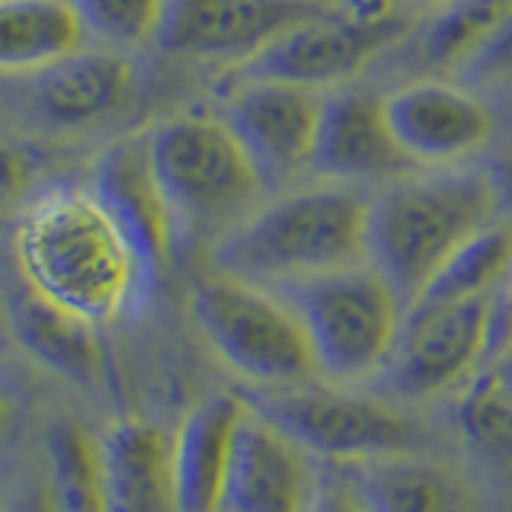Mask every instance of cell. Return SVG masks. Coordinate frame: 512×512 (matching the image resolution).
Masks as SVG:
<instances>
[{"label": "cell", "instance_id": "obj_33", "mask_svg": "<svg viewBox=\"0 0 512 512\" xmlns=\"http://www.w3.org/2000/svg\"><path fill=\"white\" fill-rule=\"evenodd\" d=\"M20 512H52V503H48V493H36Z\"/></svg>", "mask_w": 512, "mask_h": 512}, {"label": "cell", "instance_id": "obj_32", "mask_svg": "<svg viewBox=\"0 0 512 512\" xmlns=\"http://www.w3.org/2000/svg\"><path fill=\"white\" fill-rule=\"evenodd\" d=\"M10 429H13V397L0 388V445L10 436Z\"/></svg>", "mask_w": 512, "mask_h": 512}, {"label": "cell", "instance_id": "obj_37", "mask_svg": "<svg viewBox=\"0 0 512 512\" xmlns=\"http://www.w3.org/2000/svg\"><path fill=\"white\" fill-rule=\"evenodd\" d=\"M0 320H4V304H0Z\"/></svg>", "mask_w": 512, "mask_h": 512}, {"label": "cell", "instance_id": "obj_3", "mask_svg": "<svg viewBox=\"0 0 512 512\" xmlns=\"http://www.w3.org/2000/svg\"><path fill=\"white\" fill-rule=\"evenodd\" d=\"M500 218V202L484 164L426 167L372 192L368 260L407 308L464 240Z\"/></svg>", "mask_w": 512, "mask_h": 512}, {"label": "cell", "instance_id": "obj_21", "mask_svg": "<svg viewBox=\"0 0 512 512\" xmlns=\"http://www.w3.org/2000/svg\"><path fill=\"white\" fill-rule=\"evenodd\" d=\"M84 36L71 0H0V74H42L80 52Z\"/></svg>", "mask_w": 512, "mask_h": 512}, {"label": "cell", "instance_id": "obj_7", "mask_svg": "<svg viewBox=\"0 0 512 512\" xmlns=\"http://www.w3.org/2000/svg\"><path fill=\"white\" fill-rule=\"evenodd\" d=\"M244 397L324 464L352 468L429 448V432L416 410L397 404L378 388L317 378L295 388L250 391Z\"/></svg>", "mask_w": 512, "mask_h": 512}, {"label": "cell", "instance_id": "obj_22", "mask_svg": "<svg viewBox=\"0 0 512 512\" xmlns=\"http://www.w3.org/2000/svg\"><path fill=\"white\" fill-rule=\"evenodd\" d=\"M452 426L474 468L512 487V388L493 368L484 365L455 394Z\"/></svg>", "mask_w": 512, "mask_h": 512}, {"label": "cell", "instance_id": "obj_4", "mask_svg": "<svg viewBox=\"0 0 512 512\" xmlns=\"http://www.w3.org/2000/svg\"><path fill=\"white\" fill-rule=\"evenodd\" d=\"M148 154L170 208L176 244L196 237H224L266 199L244 144L221 116L186 112L154 125Z\"/></svg>", "mask_w": 512, "mask_h": 512}, {"label": "cell", "instance_id": "obj_24", "mask_svg": "<svg viewBox=\"0 0 512 512\" xmlns=\"http://www.w3.org/2000/svg\"><path fill=\"white\" fill-rule=\"evenodd\" d=\"M48 503L52 512H109L100 436L77 420L48 429Z\"/></svg>", "mask_w": 512, "mask_h": 512}, {"label": "cell", "instance_id": "obj_34", "mask_svg": "<svg viewBox=\"0 0 512 512\" xmlns=\"http://www.w3.org/2000/svg\"><path fill=\"white\" fill-rule=\"evenodd\" d=\"M397 7H407V10H413V7H445V4H452V0H394Z\"/></svg>", "mask_w": 512, "mask_h": 512}, {"label": "cell", "instance_id": "obj_35", "mask_svg": "<svg viewBox=\"0 0 512 512\" xmlns=\"http://www.w3.org/2000/svg\"><path fill=\"white\" fill-rule=\"evenodd\" d=\"M503 298H506V304L512 308V276H509V282L503 285Z\"/></svg>", "mask_w": 512, "mask_h": 512}, {"label": "cell", "instance_id": "obj_30", "mask_svg": "<svg viewBox=\"0 0 512 512\" xmlns=\"http://www.w3.org/2000/svg\"><path fill=\"white\" fill-rule=\"evenodd\" d=\"M490 180H493V189H496V202H500V215L512 221V144L500 148L490 164H484Z\"/></svg>", "mask_w": 512, "mask_h": 512}, {"label": "cell", "instance_id": "obj_9", "mask_svg": "<svg viewBox=\"0 0 512 512\" xmlns=\"http://www.w3.org/2000/svg\"><path fill=\"white\" fill-rule=\"evenodd\" d=\"M413 29L400 7L378 20H362L340 7H327L288 26L263 52L237 68V77H263L308 90H336L365 71L381 52L394 48Z\"/></svg>", "mask_w": 512, "mask_h": 512}, {"label": "cell", "instance_id": "obj_16", "mask_svg": "<svg viewBox=\"0 0 512 512\" xmlns=\"http://www.w3.org/2000/svg\"><path fill=\"white\" fill-rule=\"evenodd\" d=\"M349 474L372 512H500L474 464L429 448L352 464Z\"/></svg>", "mask_w": 512, "mask_h": 512}, {"label": "cell", "instance_id": "obj_25", "mask_svg": "<svg viewBox=\"0 0 512 512\" xmlns=\"http://www.w3.org/2000/svg\"><path fill=\"white\" fill-rule=\"evenodd\" d=\"M512 10V0H452L423 26L420 55L429 68L455 71L490 29Z\"/></svg>", "mask_w": 512, "mask_h": 512}, {"label": "cell", "instance_id": "obj_10", "mask_svg": "<svg viewBox=\"0 0 512 512\" xmlns=\"http://www.w3.org/2000/svg\"><path fill=\"white\" fill-rule=\"evenodd\" d=\"M324 93L282 80L240 77L221 106V119L244 144L266 189L295 186L308 173Z\"/></svg>", "mask_w": 512, "mask_h": 512}, {"label": "cell", "instance_id": "obj_12", "mask_svg": "<svg viewBox=\"0 0 512 512\" xmlns=\"http://www.w3.org/2000/svg\"><path fill=\"white\" fill-rule=\"evenodd\" d=\"M336 7L317 0H167L157 48L189 61H228L240 68L308 16Z\"/></svg>", "mask_w": 512, "mask_h": 512}, {"label": "cell", "instance_id": "obj_29", "mask_svg": "<svg viewBox=\"0 0 512 512\" xmlns=\"http://www.w3.org/2000/svg\"><path fill=\"white\" fill-rule=\"evenodd\" d=\"M29 176V160L23 151H16L13 144L0 138V202L10 199L13 192H20Z\"/></svg>", "mask_w": 512, "mask_h": 512}, {"label": "cell", "instance_id": "obj_26", "mask_svg": "<svg viewBox=\"0 0 512 512\" xmlns=\"http://www.w3.org/2000/svg\"><path fill=\"white\" fill-rule=\"evenodd\" d=\"M84 29L109 45L132 48L157 39L167 0H71Z\"/></svg>", "mask_w": 512, "mask_h": 512}, {"label": "cell", "instance_id": "obj_14", "mask_svg": "<svg viewBox=\"0 0 512 512\" xmlns=\"http://www.w3.org/2000/svg\"><path fill=\"white\" fill-rule=\"evenodd\" d=\"M423 170L394 141L384 119V96L359 87L324 93L308 173L314 180L346 183L375 192Z\"/></svg>", "mask_w": 512, "mask_h": 512}, {"label": "cell", "instance_id": "obj_15", "mask_svg": "<svg viewBox=\"0 0 512 512\" xmlns=\"http://www.w3.org/2000/svg\"><path fill=\"white\" fill-rule=\"evenodd\" d=\"M93 196L119 224L151 288V282L170 266L180 244H176L170 208L151 167L148 135L122 138L96 157Z\"/></svg>", "mask_w": 512, "mask_h": 512}, {"label": "cell", "instance_id": "obj_31", "mask_svg": "<svg viewBox=\"0 0 512 512\" xmlns=\"http://www.w3.org/2000/svg\"><path fill=\"white\" fill-rule=\"evenodd\" d=\"M487 368H493V372L500 375L509 384V388H512V340L500 352H493V359L487 362Z\"/></svg>", "mask_w": 512, "mask_h": 512}, {"label": "cell", "instance_id": "obj_27", "mask_svg": "<svg viewBox=\"0 0 512 512\" xmlns=\"http://www.w3.org/2000/svg\"><path fill=\"white\" fill-rule=\"evenodd\" d=\"M452 74L471 90H500L512 84V10Z\"/></svg>", "mask_w": 512, "mask_h": 512}, {"label": "cell", "instance_id": "obj_6", "mask_svg": "<svg viewBox=\"0 0 512 512\" xmlns=\"http://www.w3.org/2000/svg\"><path fill=\"white\" fill-rule=\"evenodd\" d=\"M304 320L320 378L372 388L397 346L407 301L372 263L276 288Z\"/></svg>", "mask_w": 512, "mask_h": 512}, {"label": "cell", "instance_id": "obj_1", "mask_svg": "<svg viewBox=\"0 0 512 512\" xmlns=\"http://www.w3.org/2000/svg\"><path fill=\"white\" fill-rule=\"evenodd\" d=\"M16 260L26 288L96 327L148 292L135 250L93 192L55 189L32 202L16 228Z\"/></svg>", "mask_w": 512, "mask_h": 512}, {"label": "cell", "instance_id": "obj_11", "mask_svg": "<svg viewBox=\"0 0 512 512\" xmlns=\"http://www.w3.org/2000/svg\"><path fill=\"white\" fill-rule=\"evenodd\" d=\"M384 119L416 167H461L490 148L496 119L461 80L420 77L384 93Z\"/></svg>", "mask_w": 512, "mask_h": 512}, {"label": "cell", "instance_id": "obj_36", "mask_svg": "<svg viewBox=\"0 0 512 512\" xmlns=\"http://www.w3.org/2000/svg\"><path fill=\"white\" fill-rule=\"evenodd\" d=\"M317 4H340V0H317Z\"/></svg>", "mask_w": 512, "mask_h": 512}, {"label": "cell", "instance_id": "obj_13", "mask_svg": "<svg viewBox=\"0 0 512 512\" xmlns=\"http://www.w3.org/2000/svg\"><path fill=\"white\" fill-rule=\"evenodd\" d=\"M324 474V461L247 400L218 512H311Z\"/></svg>", "mask_w": 512, "mask_h": 512}, {"label": "cell", "instance_id": "obj_20", "mask_svg": "<svg viewBox=\"0 0 512 512\" xmlns=\"http://www.w3.org/2000/svg\"><path fill=\"white\" fill-rule=\"evenodd\" d=\"M132 93L135 71L119 52L80 48L39 74L32 100L48 122L77 128L116 116Z\"/></svg>", "mask_w": 512, "mask_h": 512}, {"label": "cell", "instance_id": "obj_23", "mask_svg": "<svg viewBox=\"0 0 512 512\" xmlns=\"http://www.w3.org/2000/svg\"><path fill=\"white\" fill-rule=\"evenodd\" d=\"M512 276V221L496 218L448 256L413 304L493 298Z\"/></svg>", "mask_w": 512, "mask_h": 512}, {"label": "cell", "instance_id": "obj_18", "mask_svg": "<svg viewBox=\"0 0 512 512\" xmlns=\"http://www.w3.org/2000/svg\"><path fill=\"white\" fill-rule=\"evenodd\" d=\"M109 512H176L170 436L141 416H122L100 436Z\"/></svg>", "mask_w": 512, "mask_h": 512}, {"label": "cell", "instance_id": "obj_28", "mask_svg": "<svg viewBox=\"0 0 512 512\" xmlns=\"http://www.w3.org/2000/svg\"><path fill=\"white\" fill-rule=\"evenodd\" d=\"M311 512H372V506H368L365 493L359 490L356 477L349 474V468L327 464L324 484L317 490V500H314Z\"/></svg>", "mask_w": 512, "mask_h": 512}, {"label": "cell", "instance_id": "obj_5", "mask_svg": "<svg viewBox=\"0 0 512 512\" xmlns=\"http://www.w3.org/2000/svg\"><path fill=\"white\" fill-rule=\"evenodd\" d=\"M189 314L208 349L253 391L320 378L304 320L276 288L215 272L189 292Z\"/></svg>", "mask_w": 512, "mask_h": 512}, {"label": "cell", "instance_id": "obj_17", "mask_svg": "<svg viewBox=\"0 0 512 512\" xmlns=\"http://www.w3.org/2000/svg\"><path fill=\"white\" fill-rule=\"evenodd\" d=\"M244 413L247 397L234 391H208L183 413L170 436L176 512H218Z\"/></svg>", "mask_w": 512, "mask_h": 512}, {"label": "cell", "instance_id": "obj_19", "mask_svg": "<svg viewBox=\"0 0 512 512\" xmlns=\"http://www.w3.org/2000/svg\"><path fill=\"white\" fill-rule=\"evenodd\" d=\"M4 320L16 343L39 365L77 384H93L103 375L100 327L61 304L42 298L32 288L13 292L4 304Z\"/></svg>", "mask_w": 512, "mask_h": 512}, {"label": "cell", "instance_id": "obj_8", "mask_svg": "<svg viewBox=\"0 0 512 512\" xmlns=\"http://www.w3.org/2000/svg\"><path fill=\"white\" fill-rule=\"evenodd\" d=\"M493 327L496 295L410 304L397 346L372 388L413 410L455 397L490 362Z\"/></svg>", "mask_w": 512, "mask_h": 512}, {"label": "cell", "instance_id": "obj_2", "mask_svg": "<svg viewBox=\"0 0 512 512\" xmlns=\"http://www.w3.org/2000/svg\"><path fill=\"white\" fill-rule=\"evenodd\" d=\"M372 192L311 180L279 189L212 244V269L266 288L368 260Z\"/></svg>", "mask_w": 512, "mask_h": 512}]
</instances>
